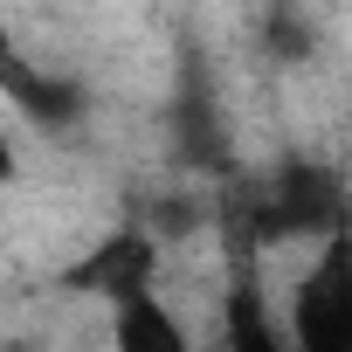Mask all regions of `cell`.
<instances>
[{"instance_id":"1","label":"cell","mask_w":352,"mask_h":352,"mask_svg":"<svg viewBox=\"0 0 352 352\" xmlns=\"http://www.w3.org/2000/svg\"><path fill=\"white\" fill-rule=\"evenodd\" d=\"M276 338L283 352H352V221L297 256Z\"/></svg>"},{"instance_id":"2","label":"cell","mask_w":352,"mask_h":352,"mask_svg":"<svg viewBox=\"0 0 352 352\" xmlns=\"http://www.w3.org/2000/svg\"><path fill=\"white\" fill-rule=\"evenodd\" d=\"M104 338H111V352H201L194 331H187V318H180V304H173L159 283L118 297L104 311Z\"/></svg>"},{"instance_id":"3","label":"cell","mask_w":352,"mask_h":352,"mask_svg":"<svg viewBox=\"0 0 352 352\" xmlns=\"http://www.w3.org/2000/svg\"><path fill=\"white\" fill-rule=\"evenodd\" d=\"M228 352H283V338H276V324L263 318V297H256V290H242V297L228 304Z\"/></svg>"},{"instance_id":"4","label":"cell","mask_w":352,"mask_h":352,"mask_svg":"<svg viewBox=\"0 0 352 352\" xmlns=\"http://www.w3.org/2000/svg\"><path fill=\"white\" fill-rule=\"evenodd\" d=\"M8 187H21V145H14V131H0V194Z\"/></svg>"}]
</instances>
